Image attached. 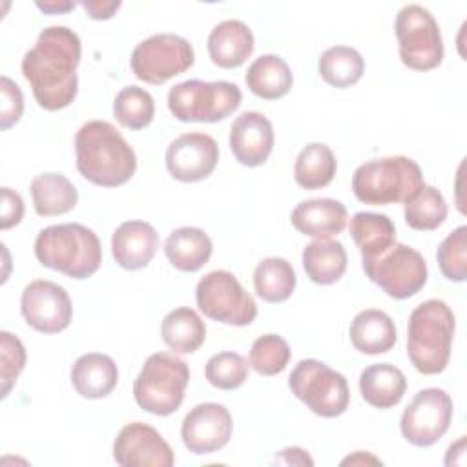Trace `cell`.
Returning <instances> with one entry per match:
<instances>
[{"mask_svg": "<svg viewBox=\"0 0 467 467\" xmlns=\"http://www.w3.org/2000/svg\"><path fill=\"white\" fill-rule=\"evenodd\" d=\"M381 465V462L378 458H374L370 452H363L358 451L352 456H347L345 460H341V465Z\"/></svg>", "mask_w": 467, "mask_h": 467, "instance_id": "44", "label": "cell"}, {"mask_svg": "<svg viewBox=\"0 0 467 467\" xmlns=\"http://www.w3.org/2000/svg\"><path fill=\"white\" fill-rule=\"evenodd\" d=\"M113 115L120 126L128 130H142L153 120V97L139 86H126L113 100Z\"/></svg>", "mask_w": 467, "mask_h": 467, "instance_id": "35", "label": "cell"}, {"mask_svg": "<svg viewBox=\"0 0 467 467\" xmlns=\"http://www.w3.org/2000/svg\"><path fill=\"white\" fill-rule=\"evenodd\" d=\"M294 228L308 237L330 239L347 226V208L341 201L319 197L301 201L290 215Z\"/></svg>", "mask_w": 467, "mask_h": 467, "instance_id": "20", "label": "cell"}, {"mask_svg": "<svg viewBox=\"0 0 467 467\" xmlns=\"http://www.w3.org/2000/svg\"><path fill=\"white\" fill-rule=\"evenodd\" d=\"M35 255L40 265L73 279L91 277L102 263L97 234L80 223L51 224L38 232Z\"/></svg>", "mask_w": 467, "mask_h": 467, "instance_id": "3", "label": "cell"}, {"mask_svg": "<svg viewBox=\"0 0 467 467\" xmlns=\"http://www.w3.org/2000/svg\"><path fill=\"white\" fill-rule=\"evenodd\" d=\"M122 5L120 0L115 2H82V7L86 9L88 16L93 20H108L115 15V11H119V7Z\"/></svg>", "mask_w": 467, "mask_h": 467, "instance_id": "42", "label": "cell"}, {"mask_svg": "<svg viewBox=\"0 0 467 467\" xmlns=\"http://www.w3.org/2000/svg\"><path fill=\"white\" fill-rule=\"evenodd\" d=\"M241 99L243 93L234 82L192 78L170 88L168 108L181 122H219L239 108Z\"/></svg>", "mask_w": 467, "mask_h": 467, "instance_id": "7", "label": "cell"}, {"mask_svg": "<svg viewBox=\"0 0 467 467\" xmlns=\"http://www.w3.org/2000/svg\"><path fill=\"white\" fill-rule=\"evenodd\" d=\"M35 212L40 217H53L71 212L78 202V192L62 173H40L31 181Z\"/></svg>", "mask_w": 467, "mask_h": 467, "instance_id": "27", "label": "cell"}, {"mask_svg": "<svg viewBox=\"0 0 467 467\" xmlns=\"http://www.w3.org/2000/svg\"><path fill=\"white\" fill-rule=\"evenodd\" d=\"M401 62L414 71H429L443 60V40L440 26L425 7L403 5L394 22Z\"/></svg>", "mask_w": 467, "mask_h": 467, "instance_id": "9", "label": "cell"}, {"mask_svg": "<svg viewBox=\"0 0 467 467\" xmlns=\"http://www.w3.org/2000/svg\"><path fill=\"white\" fill-rule=\"evenodd\" d=\"M80 55L82 44L73 29L49 26L40 31L35 46L22 58V73L40 108L58 111L77 99Z\"/></svg>", "mask_w": 467, "mask_h": 467, "instance_id": "1", "label": "cell"}, {"mask_svg": "<svg viewBox=\"0 0 467 467\" xmlns=\"http://www.w3.org/2000/svg\"><path fill=\"white\" fill-rule=\"evenodd\" d=\"M166 168L181 182L206 179L217 166L219 146L208 133H182L166 148Z\"/></svg>", "mask_w": 467, "mask_h": 467, "instance_id": "16", "label": "cell"}, {"mask_svg": "<svg viewBox=\"0 0 467 467\" xmlns=\"http://www.w3.org/2000/svg\"><path fill=\"white\" fill-rule=\"evenodd\" d=\"M204 376L215 389L234 390L246 381L248 361L237 352H219L206 361Z\"/></svg>", "mask_w": 467, "mask_h": 467, "instance_id": "37", "label": "cell"}, {"mask_svg": "<svg viewBox=\"0 0 467 467\" xmlns=\"http://www.w3.org/2000/svg\"><path fill=\"white\" fill-rule=\"evenodd\" d=\"M361 263L367 277L394 299H407L418 294L429 275L423 255L403 243H392L381 254L361 259Z\"/></svg>", "mask_w": 467, "mask_h": 467, "instance_id": "10", "label": "cell"}, {"mask_svg": "<svg viewBox=\"0 0 467 467\" xmlns=\"http://www.w3.org/2000/svg\"><path fill=\"white\" fill-rule=\"evenodd\" d=\"M228 142L243 166H261L274 148L272 122L259 111H244L232 122Z\"/></svg>", "mask_w": 467, "mask_h": 467, "instance_id": "18", "label": "cell"}, {"mask_svg": "<svg viewBox=\"0 0 467 467\" xmlns=\"http://www.w3.org/2000/svg\"><path fill=\"white\" fill-rule=\"evenodd\" d=\"M195 62L192 44L173 33H157L139 42L131 51L130 66L133 75L153 86H161L184 73Z\"/></svg>", "mask_w": 467, "mask_h": 467, "instance_id": "11", "label": "cell"}, {"mask_svg": "<svg viewBox=\"0 0 467 467\" xmlns=\"http://www.w3.org/2000/svg\"><path fill=\"white\" fill-rule=\"evenodd\" d=\"M69 376L75 390L82 398L100 400L117 387L119 368L108 354L89 352L73 363Z\"/></svg>", "mask_w": 467, "mask_h": 467, "instance_id": "22", "label": "cell"}, {"mask_svg": "<svg viewBox=\"0 0 467 467\" xmlns=\"http://www.w3.org/2000/svg\"><path fill=\"white\" fill-rule=\"evenodd\" d=\"M0 91H2V113H0V130H9L15 126L24 111V95L20 88L9 78H0Z\"/></svg>", "mask_w": 467, "mask_h": 467, "instance_id": "40", "label": "cell"}, {"mask_svg": "<svg viewBox=\"0 0 467 467\" xmlns=\"http://www.w3.org/2000/svg\"><path fill=\"white\" fill-rule=\"evenodd\" d=\"M78 173L104 188L128 182L137 170V155L120 131L106 120H89L75 135Z\"/></svg>", "mask_w": 467, "mask_h": 467, "instance_id": "2", "label": "cell"}, {"mask_svg": "<svg viewBox=\"0 0 467 467\" xmlns=\"http://www.w3.org/2000/svg\"><path fill=\"white\" fill-rule=\"evenodd\" d=\"M24 217V201L22 197L13 192L11 188L4 186L2 188V219H0V228L7 230L15 224H18Z\"/></svg>", "mask_w": 467, "mask_h": 467, "instance_id": "41", "label": "cell"}, {"mask_svg": "<svg viewBox=\"0 0 467 467\" xmlns=\"http://www.w3.org/2000/svg\"><path fill=\"white\" fill-rule=\"evenodd\" d=\"M254 51V33L241 20L219 22L208 36V55L219 67L232 69L246 62Z\"/></svg>", "mask_w": 467, "mask_h": 467, "instance_id": "21", "label": "cell"}, {"mask_svg": "<svg viewBox=\"0 0 467 467\" xmlns=\"http://www.w3.org/2000/svg\"><path fill=\"white\" fill-rule=\"evenodd\" d=\"M288 389L321 418L341 416L350 400L345 376L317 359H301L288 376Z\"/></svg>", "mask_w": 467, "mask_h": 467, "instance_id": "8", "label": "cell"}, {"mask_svg": "<svg viewBox=\"0 0 467 467\" xmlns=\"http://www.w3.org/2000/svg\"><path fill=\"white\" fill-rule=\"evenodd\" d=\"M275 463L283 465H314V460L301 447H286L275 454Z\"/></svg>", "mask_w": 467, "mask_h": 467, "instance_id": "43", "label": "cell"}, {"mask_svg": "<svg viewBox=\"0 0 467 467\" xmlns=\"http://www.w3.org/2000/svg\"><path fill=\"white\" fill-rule=\"evenodd\" d=\"M244 82L248 89L265 100H277L285 97L294 82L288 64L277 55H261L255 58L246 75Z\"/></svg>", "mask_w": 467, "mask_h": 467, "instance_id": "26", "label": "cell"}, {"mask_svg": "<svg viewBox=\"0 0 467 467\" xmlns=\"http://www.w3.org/2000/svg\"><path fill=\"white\" fill-rule=\"evenodd\" d=\"M188 381L186 361L170 352H155L144 361L133 383V398L142 410L170 416L181 407Z\"/></svg>", "mask_w": 467, "mask_h": 467, "instance_id": "6", "label": "cell"}, {"mask_svg": "<svg viewBox=\"0 0 467 467\" xmlns=\"http://www.w3.org/2000/svg\"><path fill=\"white\" fill-rule=\"evenodd\" d=\"M113 458L120 467H171L170 443L161 432L142 421L124 425L113 441Z\"/></svg>", "mask_w": 467, "mask_h": 467, "instance_id": "15", "label": "cell"}, {"mask_svg": "<svg viewBox=\"0 0 467 467\" xmlns=\"http://www.w3.org/2000/svg\"><path fill=\"white\" fill-rule=\"evenodd\" d=\"M350 341L361 354H385L396 343V327L389 314L367 308L356 314L348 328Z\"/></svg>", "mask_w": 467, "mask_h": 467, "instance_id": "23", "label": "cell"}, {"mask_svg": "<svg viewBox=\"0 0 467 467\" xmlns=\"http://www.w3.org/2000/svg\"><path fill=\"white\" fill-rule=\"evenodd\" d=\"M195 301L206 317L224 325L246 327L257 316L254 297L228 270L206 274L195 286Z\"/></svg>", "mask_w": 467, "mask_h": 467, "instance_id": "12", "label": "cell"}, {"mask_svg": "<svg viewBox=\"0 0 467 467\" xmlns=\"http://www.w3.org/2000/svg\"><path fill=\"white\" fill-rule=\"evenodd\" d=\"M36 7L42 9V11H46V13L57 15V13H64V11L73 9L75 4H73V2H44V4H42V2H36Z\"/></svg>", "mask_w": 467, "mask_h": 467, "instance_id": "45", "label": "cell"}, {"mask_svg": "<svg viewBox=\"0 0 467 467\" xmlns=\"http://www.w3.org/2000/svg\"><path fill=\"white\" fill-rule=\"evenodd\" d=\"M20 310L26 323L42 334H57L69 327L73 305L64 286L35 279L22 290Z\"/></svg>", "mask_w": 467, "mask_h": 467, "instance_id": "14", "label": "cell"}, {"mask_svg": "<svg viewBox=\"0 0 467 467\" xmlns=\"http://www.w3.org/2000/svg\"><path fill=\"white\" fill-rule=\"evenodd\" d=\"M452 400L443 389L420 390L401 414V434L416 447H431L449 431Z\"/></svg>", "mask_w": 467, "mask_h": 467, "instance_id": "13", "label": "cell"}, {"mask_svg": "<svg viewBox=\"0 0 467 467\" xmlns=\"http://www.w3.org/2000/svg\"><path fill=\"white\" fill-rule=\"evenodd\" d=\"M0 381L2 398H5L26 367V348L22 341L7 330L0 332Z\"/></svg>", "mask_w": 467, "mask_h": 467, "instance_id": "39", "label": "cell"}, {"mask_svg": "<svg viewBox=\"0 0 467 467\" xmlns=\"http://www.w3.org/2000/svg\"><path fill=\"white\" fill-rule=\"evenodd\" d=\"M301 261L310 281L332 285L347 270V250L336 239H316L303 248Z\"/></svg>", "mask_w": 467, "mask_h": 467, "instance_id": "28", "label": "cell"}, {"mask_svg": "<svg viewBox=\"0 0 467 467\" xmlns=\"http://www.w3.org/2000/svg\"><path fill=\"white\" fill-rule=\"evenodd\" d=\"M350 235L361 252V259H370L396 243L394 223L385 213H354L350 219Z\"/></svg>", "mask_w": 467, "mask_h": 467, "instance_id": "30", "label": "cell"}, {"mask_svg": "<svg viewBox=\"0 0 467 467\" xmlns=\"http://www.w3.org/2000/svg\"><path fill=\"white\" fill-rule=\"evenodd\" d=\"M421 168L409 157H381L363 162L352 175V192L358 201L372 206L410 201L421 188Z\"/></svg>", "mask_w": 467, "mask_h": 467, "instance_id": "5", "label": "cell"}, {"mask_svg": "<svg viewBox=\"0 0 467 467\" xmlns=\"http://www.w3.org/2000/svg\"><path fill=\"white\" fill-rule=\"evenodd\" d=\"M454 327V314L441 299H427L410 312L407 354L418 372L431 376L445 370L451 358Z\"/></svg>", "mask_w": 467, "mask_h": 467, "instance_id": "4", "label": "cell"}, {"mask_svg": "<svg viewBox=\"0 0 467 467\" xmlns=\"http://www.w3.org/2000/svg\"><path fill=\"white\" fill-rule=\"evenodd\" d=\"M157 230L146 221H126L111 237L113 259L126 270L148 266L157 252Z\"/></svg>", "mask_w": 467, "mask_h": 467, "instance_id": "19", "label": "cell"}, {"mask_svg": "<svg viewBox=\"0 0 467 467\" xmlns=\"http://www.w3.org/2000/svg\"><path fill=\"white\" fill-rule=\"evenodd\" d=\"M445 219L447 202L434 186L425 184L410 201L405 202V223L414 230H436Z\"/></svg>", "mask_w": 467, "mask_h": 467, "instance_id": "34", "label": "cell"}, {"mask_svg": "<svg viewBox=\"0 0 467 467\" xmlns=\"http://www.w3.org/2000/svg\"><path fill=\"white\" fill-rule=\"evenodd\" d=\"M161 336L171 350L179 354H192L204 343L206 327L193 308L179 306L164 316Z\"/></svg>", "mask_w": 467, "mask_h": 467, "instance_id": "29", "label": "cell"}, {"mask_svg": "<svg viewBox=\"0 0 467 467\" xmlns=\"http://www.w3.org/2000/svg\"><path fill=\"white\" fill-rule=\"evenodd\" d=\"M436 259L440 272L449 281L462 283L467 279V226L452 230L438 246Z\"/></svg>", "mask_w": 467, "mask_h": 467, "instance_id": "38", "label": "cell"}, {"mask_svg": "<svg viewBox=\"0 0 467 467\" xmlns=\"http://www.w3.org/2000/svg\"><path fill=\"white\" fill-rule=\"evenodd\" d=\"M290 347L277 334L259 336L250 348V365L261 376H275L286 368Z\"/></svg>", "mask_w": 467, "mask_h": 467, "instance_id": "36", "label": "cell"}, {"mask_svg": "<svg viewBox=\"0 0 467 467\" xmlns=\"http://www.w3.org/2000/svg\"><path fill=\"white\" fill-rule=\"evenodd\" d=\"M212 239L195 226H182L173 230L164 241V254L170 265L181 272H197L212 257Z\"/></svg>", "mask_w": 467, "mask_h": 467, "instance_id": "24", "label": "cell"}, {"mask_svg": "<svg viewBox=\"0 0 467 467\" xmlns=\"http://www.w3.org/2000/svg\"><path fill=\"white\" fill-rule=\"evenodd\" d=\"M317 71L327 84L345 89L363 77L365 60L354 47L332 46L321 53Z\"/></svg>", "mask_w": 467, "mask_h": 467, "instance_id": "32", "label": "cell"}, {"mask_svg": "<svg viewBox=\"0 0 467 467\" xmlns=\"http://www.w3.org/2000/svg\"><path fill=\"white\" fill-rule=\"evenodd\" d=\"M336 170L337 162L334 151L323 142H310L296 159L294 179L305 190H317L332 182Z\"/></svg>", "mask_w": 467, "mask_h": 467, "instance_id": "31", "label": "cell"}, {"mask_svg": "<svg viewBox=\"0 0 467 467\" xmlns=\"http://www.w3.org/2000/svg\"><path fill=\"white\" fill-rule=\"evenodd\" d=\"M232 416L221 403H199L182 420L181 438L193 454H210L223 449L232 436Z\"/></svg>", "mask_w": 467, "mask_h": 467, "instance_id": "17", "label": "cell"}, {"mask_svg": "<svg viewBox=\"0 0 467 467\" xmlns=\"http://www.w3.org/2000/svg\"><path fill=\"white\" fill-rule=\"evenodd\" d=\"M255 294L266 303L286 301L296 288V272L283 257H266L254 270Z\"/></svg>", "mask_w": 467, "mask_h": 467, "instance_id": "33", "label": "cell"}, {"mask_svg": "<svg viewBox=\"0 0 467 467\" xmlns=\"http://www.w3.org/2000/svg\"><path fill=\"white\" fill-rule=\"evenodd\" d=\"M407 390L405 374L390 363H374L359 374V392L376 409L398 405Z\"/></svg>", "mask_w": 467, "mask_h": 467, "instance_id": "25", "label": "cell"}]
</instances>
